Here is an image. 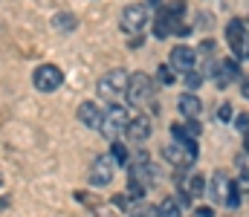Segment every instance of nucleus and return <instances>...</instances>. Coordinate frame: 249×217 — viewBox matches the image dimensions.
Returning <instances> with one entry per match:
<instances>
[{
  "instance_id": "1",
  "label": "nucleus",
  "mask_w": 249,
  "mask_h": 217,
  "mask_svg": "<svg viewBox=\"0 0 249 217\" xmlns=\"http://www.w3.org/2000/svg\"><path fill=\"white\" fill-rule=\"evenodd\" d=\"M183 15H186V6L183 0L171 3V6H162L154 17V35L157 38H168V35H186V26H183Z\"/></svg>"
},
{
  "instance_id": "2",
  "label": "nucleus",
  "mask_w": 249,
  "mask_h": 217,
  "mask_svg": "<svg viewBox=\"0 0 249 217\" xmlns=\"http://www.w3.org/2000/svg\"><path fill=\"white\" fill-rule=\"evenodd\" d=\"M127 81H130V75H127L122 67H116V70L105 72V75L99 78L96 93H99V99H102V101L119 104V99H122V96H127Z\"/></svg>"
},
{
  "instance_id": "3",
  "label": "nucleus",
  "mask_w": 249,
  "mask_h": 217,
  "mask_svg": "<svg viewBox=\"0 0 249 217\" xmlns=\"http://www.w3.org/2000/svg\"><path fill=\"white\" fill-rule=\"evenodd\" d=\"M162 156L174 168H188L197 159V145H194V139H188V136H174L168 145H162Z\"/></svg>"
},
{
  "instance_id": "4",
  "label": "nucleus",
  "mask_w": 249,
  "mask_h": 217,
  "mask_svg": "<svg viewBox=\"0 0 249 217\" xmlns=\"http://www.w3.org/2000/svg\"><path fill=\"white\" fill-rule=\"evenodd\" d=\"M154 93H157V84L148 72H133L130 81H127V104L130 107H145L154 101Z\"/></svg>"
},
{
  "instance_id": "5",
  "label": "nucleus",
  "mask_w": 249,
  "mask_h": 217,
  "mask_svg": "<svg viewBox=\"0 0 249 217\" xmlns=\"http://www.w3.org/2000/svg\"><path fill=\"white\" fill-rule=\"evenodd\" d=\"M154 17H151V9L145 6V3H130V6H124L122 15H119V29H122L124 35H142L145 32V26L151 23Z\"/></svg>"
},
{
  "instance_id": "6",
  "label": "nucleus",
  "mask_w": 249,
  "mask_h": 217,
  "mask_svg": "<svg viewBox=\"0 0 249 217\" xmlns=\"http://www.w3.org/2000/svg\"><path fill=\"white\" fill-rule=\"evenodd\" d=\"M127 125H130V113H127V107L113 104L110 110H105V119H102V128H99V131H102L105 139L119 142V136L127 131Z\"/></svg>"
},
{
  "instance_id": "7",
  "label": "nucleus",
  "mask_w": 249,
  "mask_h": 217,
  "mask_svg": "<svg viewBox=\"0 0 249 217\" xmlns=\"http://www.w3.org/2000/svg\"><path fill=\"white\" fill-rule=\"evenodd\" d=\"M113 174H116V162L110 153H99L90 165V185L93 188H105L113 183Z\"/></svg>"
},
{
  "instance_id": "8",
  "label": "nucleus",
  "mask_w": 249,
  "mask_h": 217,
  "mask_svg": "<svg viewBox=\"0 0 249 217\" xmlns=\"http://www.w3.org/2000/svg\"><path fill=\"white\" fill-rule=\"evenodd\" d=\"M32 84H35L38 93H55L64 84V72L55 64H41V67H35V72H32Z\"/></svg>"
},
{
  "instance_id": "9",
  "label": "nucleus",
  "mask_w": 249,
  "mask_h": 217,
  "mask_svg": "<svg viewBox=\"0 0 249 217\" xmlns=\"http://www.w3.org/2000/svg\"><path fill=\"white\" fill-rule=\"evenodd\" d=\"M226 44L229 50L235 52V58H247V44H249V35H247V23L241 17H232L226 23Z\"/></svg>"
},
{
  "instance_id": "10",
  "label": "nucleus",
  "mask_w": 249,
  "mask_h": 217,
  "mask_svg": "<svg viewBox=\"0 0 249 217\" xmlns=\"http://www.w3.org/2000/svg\"><path fill=\"white\" fill-rule=\"evenodd\" d=\"M168 64H171V70H174V72H183V75H188V72L197 70V52L180 44V47H174V50H171Z\"/></svg>"
},
{
  "instance_id": "11",
  "label": "nucleus",
  "mask_w": 249,
  "mask_h": 217,
  "mask_svg": "<svg viewBox=\"0 0 249 217\" xmlns=\"http://www.w3.org/2000/svg\"><path fill=\"white\" fill-rule=\"evenodd\" d=\"M235 191V183L229 180V174L226 171H217L214 177H212V183H209V197L214 200V203H229V194Z\"/></svg>"
},
{
  "instance_id": "12",
  "label": "nucleus",
  "mask_w": 249,
  "mask_h": 217,
  "mask_svg": "<svg viewBox=\"0 0 249 217\" xmlns=\"http://www.w3.org/2000/svg\"><path fill=\"white\" fill-rule=\"evenodd\" d=\"M206 75H212V81L223 90V87H229L238 78V64L235 61H217L212 67H206Z\"/></svg>"
},
{
  "instance_id": "13",
  "label": "nucleus",
  "mask_w": 249,
  "mask_h": 217,
  "mask_svg": "<svg viewBox=\"0 0 249 217\" xmlns=\"http://www.w3.org/2000/svg\"><path fill=\"white\" fill-rule=\"evenodd\" d=\"M102 119H105V110H102L96 101H81V104H78V122H81L84 128L96 131V128H102Z\"/></svg>"
},
{
  "instance_id": "14",
  "label": "nucleus",
  "mask_w": 249,
  "mask_h": 217,
  "mask_svg": "<svg viewBox=\"0 0 249 217\" xmlns=\"http://www.w3.org/2000/svg\"><path fill=\"white\" fill-rule=\"evenodd\" d=\"M127 139L136 145H142L148 136H151V119L148 116H136V119H130V125H127Z\"/></svg>"
},
{
  "instance_id": "15",
  "label": "nucleus",
  "mask_w": 249,
  "mask_h": 217,
  "mask_svg": "<svg viewBox=\"0 0 249 217\" xmlns=\"http://www.w3.org/2000/svg\"><path fill=\"white\" fill-rule=\"evenodd\" d=\"M177 110H180L186 119H197L200 110H203V101H200L194 93H183V96L177 99Z\"/></svg>"
},
{
  "instance_id": "16",
  "label": "nucleus",
  "mask_w": 249,
  "mask_h": 217,
  "mask_svg": "<svg viewBox=\"0 0 249 217\" xmlns=\"http://www.w3.org/2000/svg\"><path fill=\"white\" fill-rule=\"evenodd\" d=\"M203 188H206V183H203V177H200V174L180 177V191H183V197H186V200L200 197V194H203Z\"/></svg>"
},
{
  "instance_id": "17",
  "label": "nucleus",
  "mask_w": 249,
  "mask_h": 217,
  "mask_svg": "<svg viewBox=\"0 0 249 217\" xmlns=\"http://www.w3.org/2000/svg\"><path fill=\"white\" fill-rule=\"evenodd\" d=\"M157 217H183V209L174 197H165L160 206H157Z\"/></svg>"
},
{
  "instance_id": "18",
  "label": "nucleus",
  "mask_w": 249,
  "mask_h": 217,
  "mask_svg": "<svg viewBox=\"0 0 249 217\" xmlns=\"http://www.w3.org/2000/svg\"><path fill=\"white\" fill-rule=\"evenodd\" d=\"M53 23H55V29H61V32H72V29L78 26L75 15H70V12H58V15L53 17Z\"/></svg>"
},
{
  "instance_id": "19",
  "label": "nucleus",
  "mask_w": 249,
  "mask_h": 217,
  "mask_svg": "<svg viewBox=\"0 0 249 217\" xmlns=\"http://www.w3.org/2000/svg\"><path fill=\"white\" fill-rule=\"evenodd\" d=\"M110 156H113V162H119V165H130L127 148H124L122 142H113V145H110Z\"/></svg>"
},
{
  "instance_id": "20",
  "label": "nucleus",
  "mask_w": 249,
  "mask_h": 217,
  "mask_svg": "<svg viewBox=\"0 0 249 217\" xmlns=\"http://www.w3.org/2000/svg\"><path fill=\"white\" fill-rule=\"evenodd\" d=\"M130 217H157V209L148 206V203H136V206L130 209Z\"/></svg>"
},
{
  "instance_id": "21",
  "label": "nucleus",
  "mask_w": 249,
  "mask_h": 217,
  "mask_svg": "<svg viewBox=\"0 0 249 217\" xmlns=\"http://www.w3.org/2000/svg\"><path fill=\"white\" fill-rule=\"evenodd\" d=\"M174 75H177V72L171 70V64H160V70H157V78H160V84H165V87H168V84L174 81Z\"/></svg>"
},
{
  "instance_id": "22",
  "label": "nucleus",
  "mask_w": 249,
  "mask_h": 217,
  "mask_svg": "<svg viewBox=\"0 0 249 217\" xmlns=\"http://www.w3.org/2000/svg\"><path fill=\"white\" fill-rule=\"evenodd\" d=\"M110 203H113L116 212H130V197H127V194H116Z\"/></svg>"
},
{
  "instance_id": "23",
  "label": "nucleus",
  "mask_w": 249,
  "mask_h": 217,
  "mask_svg": "<svg viewBox=\"0 0 249 217\" xmlns=\"http://www.w3.org/2000/svg\"><path fill=\"white\" fill-rule=\"evenodd\" d=\"M200 81H203V72H200V70H194V72H188V75H186V84H188V90H194V87H200Z\"/></svg>"
},
{
  "instance_id": "24",
  "label": "nucleus",
  "mask_w": 249,
  "mask_h": 217,
  "mask_svg": "<svg viewBox=\"0 0 249 217\" xmlns=\"http://www.w3.org/2000/svg\"><path fill=\"white\" fill-rule=\"evenodd\" d=\"M235 125H238V131L247 136V142H249V116H238V119H235Z\"/></svg>"
},
{
  "instance_id": "25",
  "label": "nucleus",
  "mask_w": 249,
  "mask_h": 217,
  "mask_svg": "<svg viewBox=\"0 0 249 217\" xmlns=\"http://www.w3.org/2000/svg\"><path fill=\"white\" fill-rule=\"evenodd\" d=\"M220 119H232V107H229V104L220 107Z\"/></svg>"
},
{
  "instance_id": "26",
  "label": "nucleus",
  "mask_w": 249,
  "mask_h": 217,
  "mask_svg": "<svg viewBox=\"0 0 249 217\" xmlns=\"http://www.w3.org/2000/svg\"><path fill=\"white\" fill-rule=\"evenodd\" d=\"M148 9H162V0H145Z\"/></svg>"
},
{
  "instance_id": "27",
  "label": "nucleus",
  "mask_w": 249,
  "mask_h": 217,
  "mask_svg": "<svg viewBox=\"0 0 249 217\" xmlns=\"http://www.w3.org/2000/svg\"><path fill=\"white\" fill-rule=\"evenodd\" d=\"M244 96L249 99V78H244Z\"/></svg>"
},
{
  "instance_id": "28",
  "label": "nucleus",
  "mask_w": 249,
  "mask_h": 217,
  "mask_svg": "<svg viewBox=\"0 0 249 217\" xmlns=\"http://www.w3.org/2000/svg\"><path fill=\"white\" fill-rule=\"evenodd\" d=\"M6 206H9V200H6V197H3V200H0V212H3V209H6Z\"/></svg>"
},
{
  "instance_id": "29",
  "label": "nucleus",
  "mask_w": 249,
  "mask_h": 217,
  "mask_svg": "<svg viewBox=\"0 0 249 217\" xmlns=\"http://www.w3.org/2000/svg\"><path fill=\"white\" fill-rule=\"evenodd\" d=\"M247 58H249V44H247Z\"/></svg>"
},
{
  "instance_id": "30",
  "label": "nucleus",
  "mask_w": 249,
  "mask_h": 217,
  "mask_svg": "<svg viewBox=\"0 0 249 217\" xmlns=\"http://www.w3.org/2000/svg\"><path fill=\"white\" fill-rule=\"evenodd\" d=\"M0 185H3V174H0Z\"/></svg>"
}]
</instances>
